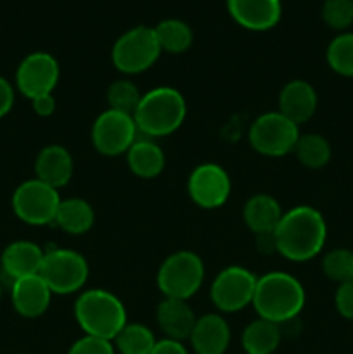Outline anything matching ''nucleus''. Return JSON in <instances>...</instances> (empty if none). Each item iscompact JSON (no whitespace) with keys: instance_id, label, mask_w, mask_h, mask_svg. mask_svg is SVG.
<instances>
[{"instance_id":"obj_12","label":"nucleus","mask_w":353,"mask_h":354,"mask_svg":"<svg viewBox=\"0 0 353 354\" xmlns=\"http://www.w3.org/2000/svg\"><path fill=\"white\" fill-rule=\"evenodd\" d=\"M187 194L201 209H218L225 206L232 194V178L218 162H201L187 178Z\"/></svg>"},{"instance_id":"obj_18","label":"nucleus","mask_w":353,"mask_h":354,"mask_svg":"<svg viewBox=\"0 0 353 354\" xmlns=\"http://www.w3.org/2000/svg\"><path fill=\"white\" fill-rule=\"evenodd\" d=\"M230 325L220 313L203 315L190 334V348L196 354H225L230 346Z\"/></svg>"},{"instance_id":"obj_2","label":"nucleus","mask_w":353,"mask_h":354,"mask_svg":"<svg viewBox=\"0 0 353 354\" xmlns=\"http://www.w3.org/2000/svg\"><path fill=\"white\" fill-rule=\"evenodd\" d=\"M307 292L300 280L287 272H269L256 280L253 304L260 318L277 325L294 320L303 311Z\"/></svg>"},{"instance_id":"obj_20","label":"nucleus","mask_w":353,"mask_h":354,"mask_svg":"<svg viewBox=\"0 0 353 354\" xmlns=\"http://www.w3.org/2000/svg\"><path fill=\"white\" fill-rule=\"evenodd\" d=\"M197 317L189 301L165 297L156 308V322L166 339L180 342L189 341Z\"/></svg>"},{"instance_id":"obj_3","label":"nucleus","mask_w":353,"mask_h":354,"mask_svg":"<svg viewBox=\"0 0 353 354\" xmlns=\"http://www.w3.org/2000/svg\"><path fill=\"white\" fill-rule=\"evenodd\" d=\"M185 118V97L173 86H156L142 93L141 104L134 113L138 133L147 138L168 137L175 133Z\"/></svg>"},{"instance_id":"obj_7","label":"nucleus","mask_w":353,"mask_h":354,"mask_svg":"<svg viewBox=\"0 0 353 354\" xmlns=\"http://www.w3.org/2000/svg\"><path fill=\"white\" fill-rule=\"evenodd\" d=\"M161 55L154 28L135 26L125 31L113 45L111 61L123 75H141L151 69Z\"/></svg>"},{"instance_id":"obj_19","label":"nucleus","mask_w":353,"mask_h":354,"mask_svg":"<svg viewBox=\"0 0 353 354\" xmlns=\"http://www.w3.org/2000/svg\"><path fill=\"white\" fill-rule=\"evenodd\" d=\"M45 249L31 241L10 242L2 252L0 266L10 283L17 279L30 275H38L44 263Z\"/></svg>"},{"instance_id":"obj_16","label":"nucleus","mask_w":353,"mask_h":354,"mask_svg":"<svg viewBox=\"0 0 353 354\" xmlns=\"http://www.w3.org/2000/svg\"><path fill=\"white\" fill-rule=\"evenodd\" d=\"M317 90L307 80H291L280 90L277 111L298 127L308 123L317 113Z\"/></svg>"},{"instance_id":"obj_6","label":"nucleus","mask_w":353,"mask_h":354,"mask_svg":"<svg viewBox=\"0 0 353 354\" xmlns=\"http://www.w3.org/2000/svg\"><path fill=\"white\" fill-rule=\"evenodd\" d=\"M89 261L78 251L66 248L45 249L44 263L38 275L44 279L52 294L69 296L82 292L89 280Z\"/></svg>"},{"instance_id":"obj_23","label":"nucleus","mask_w":353,"mask_h":354,"mask_svg":"<svg viewBox=\"0 0 353 354\" xmlns=\"http://www.w3.org/2000/svg\"><path fill=\"white\" fill-rule=\"evenodd\" d=\"M54 223L69 235H85L96 223V211L89 201L82 197L61 199Z\"/></svg>"},{"instance_id":"obj_34","label":"nucleus","mask_w":353,"mask_h":354,"mask_svg":"<svg viewBox=\"0 0 353 354\" xmlns=\"http://www.w3.org/2000/svg\"><path fill=\"white\" fill-rule=\"evenodd\" d=\"M14 99H16V92L10 82L3 76H0V120L12 111Z\"/></svg>"},{"instance_id":"obj_13","label":"nucleus","mask_w":353,"mask_h":354,"mask_svg":"<svg viewBox=\"0 0 353 354\" xmlns=\"http://www.w3.org/2000/svg\"><path fill=\"white\" fill-rule=\"evenodd\" d=\"M61 78L57 59L48 52H31L16 69V86L21 95L33 100L54 93Z\"/></svg>"},{"instance_id":"obj_1","label":"nucleus","mask_w":353,"mask_h":354,"mask_svg":"<svg viewBox=\"0 0 353 354\" xmlns=\"http://www.w3.org/2000/svg\"><path fill=\"white\" fill-rule=\"evenodd\" d=\"M275 252L293 263H307L318 256L327 241V223L315 207L301 204L284 211L272 234Z\"/></svg>"},{"instance_id":"obj_11","label":"nucleus","mask_w":353,"mask_h":354,"mask_svg":"<svg viewBox=\"0 0 353 354\" xmlns=\"http://www.w3.org/2000/svg\"><path fill=\"white\" fill-rule=\"evenodd\" d=\"M137 124L134 116L114 109H106L92 124V145L100 156L118 158L125 156L137 140Z\"/></svg>"},{"instance_id":"obj_28","label":"nucleus","mask_w":353,"mask_h":354,"mask_svg":"<svg viewBox=\"0 0 353 354\" xmlns=\"http://www.w3.org/2000/svg\"><path fill=\"white\" fill-rule=\"evenodd\" d=\"M325 61L336 75L353 78V33L343 31L332 38L325 50Z\"/></svg>"},{"instance_id":"obj_15","label":"nucleus","mask_w":353,"mask_h":354,"mask_svg":"<svg viewBox=\"0 0 353 354\" xmlns=\"http://www.w3.org/2000/svg\"><path fill=\"white\" fill-rule=\"evenodd\" d=\"M227 10L239 26L249 31H269L282 16L280 0H227Z\"/></svg>"},{"instance_id":"obj_30","label":"nucleus","mask_w":353,"mask_h":354,"mask_svg":"<svg viewBox=\"0 0 353 354\" xmlns=\"http://www.w3.org/2000/svg\"><path fill=\"white\" fill-rule=\"evenodd\" d=\"M322 272L338 286L353 280V251L346 248H336L329 251L322 259Z\"/></svg>"},{"instance_id":"obj_26","label":"nucleus","mask_w":353,"mask_h":354,"mask_svg":"<svg viewBox=\"0 0 353 354\" xmlns=\"http://www.w3.org/2000/svg\"><path fill=\"white\" fill-rule=\"evenodd\" d=\"M156 38L161 52L183 54L194 41V33L189 24L182 19H165L154 26Z\"/></svg>"},{"instance_id":"obj_8","label":"nucleus","mask_w":353,"mask_h":354,"mask_svg":"<svg viewBox=\"0 0 353 354\" xmlns=\"http://www.w3.org/2000/svg\"><path fill=\"white\" fill-rule=\"evenodd\" d=\"M300 127L279 111H269L256 118L248 131L249 145L265 158H284L291 154L300 138Z\"/></svg>"},{"instance_id":"obj_25","label":"nucleus","mask_w":353,"mask_h":354,"mask_svg":"<svg viewBox=\"0 0 353 354\" xmlns=\"http://www.w3.org/2000/svg\"><path fill=\"white\" fill-rule=\"evenodd\" d=\"M293 154L301 166L308 169H322L329 165L332 158L331 142L320 133L300 135Z\"/></svg>"},{"instance_id":"obj_35","label":"nucleus","mask_w":353,"mask_h":354,"mask_svg":"<svg viewBox=\"0 0 353 354\" xmlns=\"http://www.w3.org/2000/svg\"><path fill=\"white\" fill-rule=\"evenodd\" d=\"M31 107H33V113L40 118H48L55 113V97L54 93H47V95H40L37 99L31 100Z\"/></svg>"},{"instance_id":"obj_33","label":"nucleus","mask_w":353,"mask_h":354,"mask_svg":"<svg viewBox=\"0 0 353 354\" xmlns=\"http://www.w3.org/2000/svg\"><path fill=\"white\" fill-rule=\"evenodd\" d=\"M334 306L345 320L353 322V280L339 283L334 294Z\"/></svg>"},{"instance_id":"obj_14","label":"nucleus","mask_w":353,"mask_h":354,"mask_svg":"<svg viewBox=\"0 0 353 354\" xmlns=\"http://www.w3.org/2000/svg\"><path fill=\"white\" fill-rule=\"evenodd\" d=\"M52 296L47 283L40 275L17 279L10 283V301L16 313L23 318H40L51 308Z\"/></svg>"},{"instance_id":"obj_29","label":"nucleus","mask_w":353,"mask_h":354,"mask_svg":"<svg viewBox=\"0 0 353 354\" xmlns=\"http://www.w3.org/2000/svg\"><path fill=\"white\" fill-rule=\"evenodd\" d=\"M141 99L142 92L138 90V86L128 78L114 80V82L107 86L106 100L109 109L120 111V113L134 116L138 104H141Z\"/></svg>"},{"instance_id":"obj_32","label":"nucleus","mask_w":353,"mask_h":354,"mask_svg":"<svg viewBox=\"0 0 353 354\" xmlns=\"http://www.w3.org/2000/svg\"><path fill=\"white\" fill-rule=\"evenodd\" d=\"M68 354H116V349H114L113 341L83 335L78 341L73 342Z\"/></svg>"},{"instance_id":"obj_22","label":"nucleus","mask_w":353,"mask_h":354,"mask_svg":"<svg viewBox=\"0 0 353 354\" xmlns=\"http://www.w3.org/2000/svg\"><path fill=\"white\" fill-rule=\"evenodd\" d=\"M125 156L128 169L137 178L152 180L165 171L166 156L152 138H137Z\"/></svg>"},{"instance_id":"obj_21","label":"nucleus","mask_w":353,"mask_h":354,"mask_svg":"<svg viewBox=\"0 0 353 354\" xmlns=\"http://www.w3.org/2000/svg\"><path fill=\"white\" fill-rule=\"evenodd\" d=\"M282 216L284 211L279 201L270 194H255L246 201L244 207H242L244 225L256 237L258 235H272Z\"/></svg>"},{"instance_id":"obj_31","label":"nucleus","mask_w":353,"mask_h":354,"mask_svg":"<svg viewBox=\"0 0 353 354\" xmlns=\"http://www.w3.org/2000/svg\"><path fill=\"white\" fill-rule=\"evenodd\" d=\"M322 19L336 31L348 30L353 24V0H324Z\"/></svg>"},{"instance_id":"obj_27","label":"nucleus","mask_w":353,"mask_h":354,"mask_svg":"<svg viewBox=\"0 0 353 354\" xmlns=\"http://www.w3.org/2000/svg\"><path fill=\"white\" fill-rule=\"evenodd\" d=\"M156 337L144 324H127L113 339L114 349L120 354H151Z\"/></svg>"},{"instance_id":"obj_9","label":"nucleus","mask_w":353,"mask_h":354,"mask_svg":"<svg viewBox=\"0 0 353 354\" xmlns=\"http://www.w3.org/2000/svg\"><path fill=\"white\" fill-rule=\"evenodd\" d=\"M61 199L57 189L38 178H31L17 185L10 199V206L17 220L31 227H45L54 223Z\"/></svg>"},{"instance_id":"obj_10","label":"nucleus","mask_w":353,"mask_h":354,"mask_svg":"<svg viewBox=\"0 0 353 354\" xmlns=\"http://www.w3.org/2000/svg\"><path fill=\"white\" fill-rule=\"evenodd\" d=\"M258 277L239 265L227 266L213 279L210 299L220 313H237L251 306Z\"/></svg>"},{"instance_id":"obj_4","label":"nucleus","mask_w":353,"mask_h":354,"mask_svg":"<svg viewBox=\"0 0 353 354\" xmlns=\"http://www.w3.org/2000/svg\"><path fill=\"white\" fill-rule=\"evenodd\" d=\"M73 315L85 335L113 341L128 324L127 308L116 294L106 289L82 290Z\"/></svg>"},{"instance_id":"obj_17","label":"nucleus","mask_w":353,"mask_h":354,"mask_svg":"<svg viewBox=\"0 0 353 354\" xmlns=\"http://www.w3.org/2000/svg\"><path fill=\"white\" fill-rule=\"evenodd\" d=\"M75 173L73 156L64 145L48 144L40 149L35 158V178L54 189L61 190L68 185Z\"/></svg>"},{"instance_id":"obj_36","label":"nucleus","mask_w":353,"mask_h":354,"mask_svg":"<svg viewBox=\"0 0 353 354\" xmlns=\"http://www.w3.org/2000/svg\"><path fill=\"white\" fill-rule=\"evenodd\" d=\"M151 354H189V349L185 344L180 341H173V339H161L156 342L154 349Z\"/></svg>"},{"instance_id":"obj_37","label":"nucleus","mask_w":353,"mask_h":354,"mask_svg":"<svg viewBox=\"0 0 353 354\" xmlns=\"http://www.w3.org/2000/svg\"><path fill=\"white\" fill-rule=\"evenodd\" d=\"M0 299H2V286H0Z\"/></svg>"},{"instance_id":"obj_5","label":"nucleus","mask_w":353,"mask_h":354,"mask_svg":"<svg viewBox=\"0 0 353 354\" xmlns=\"http://www.w3.org/2000/svg\"><path fill=\"white\" fill-rule=\"evenodd\" d=\"M204 275L206 270L199 254L176 251L161 263L156 273V286L165 297L189 301L203 287Z\"/></svg>"},{"instance_id":"obj_24","label":"nucleus","mask_w":353,"mask_h":354,"mask_svg":"<svg viewBox=\"0 0 353 354\" xmlns=\"http://www.w3.org/2000/svg\"><path fill=\"white\" fill-rule=\"evenodd\" d=\"M282 341L280 325L265 318H256L242 330L241 346L246 354H273Z\"/></svg>"}]
</instances>
